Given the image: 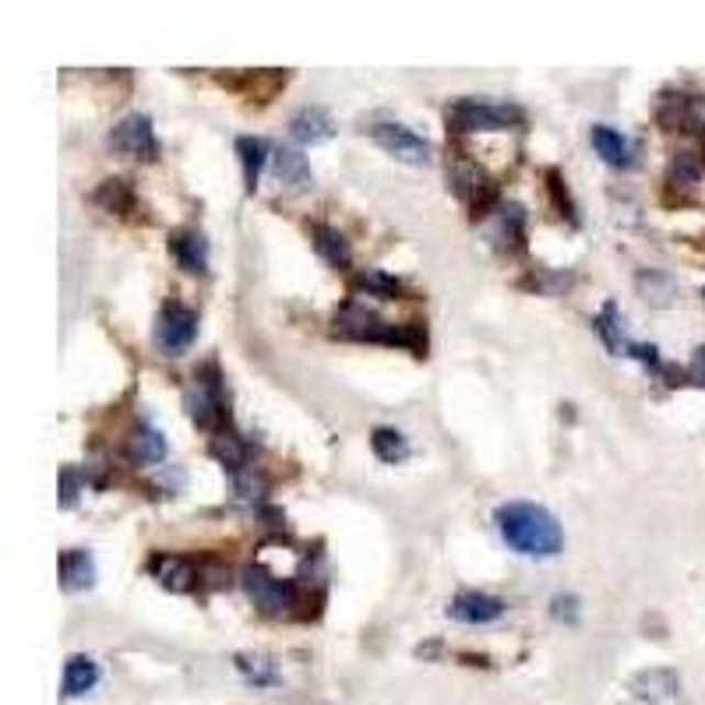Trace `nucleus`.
Wrapping results in <instances>:
<instances>
[{
	"instance_id": "nucleus-13",
	"label": "nucleus",
	"mask_w": 705,
	"mask_h": 705,
	"mask_svg": "<svg viewBox=\"0 0 705 705\" xmlns=\"http://www.w3.org/2000/svg\"><path fill=\"white\" fill-rule=\"evenodd\" d=\"M590 142L596 148V156L607 166H614V170H628V166L635 163V145L625 138V134L607 127V124H596L590 131Z\"/></svg>"
},
{
	"instance_id": "nucleus-11",
	"label": "nucleus",
	"mask_w": 705,
	"mask_h": 705,
	"mask_svg": "<svg viewBox=\"0 0 705 705\" xmlns=\"http://www.w3.org/2000/svg\"><path fill=\"white\" fill-rule=\"evenodd\" d=\"M657 116L667 127L702 131L705 127V96H663Z\"/></svg>"
},
{
	"instance_id": "nucleus-1",
	"label": "nucleus",
	"mask_w": 705,
	"mask_h": 705,
	"mask_svg": "<svg viewBox=\"0 0 705 705\" xmlns=\"http://www.w3.org/2000/svg\"><path fill=\"white\" fill-rule=\"evenodd\" d=\"M497 533L523 558H558L564 547V529L544 505L533 501H508L497 508Z\"/></svg>"
},
{
	"instance_id": "nucleus-26",
	"label": "nucleus",
	"mask_w": 705,
	"mask_h": 705,
	"mask_svg": "<svg viewBox=\"0 0 705 705\" xmlns=\"http://www.w3.org/2000/svg\"><path fill=\"white\" fill-rule=\"evenodd\" d=\"M96 205H103L107 212L127 215L134 209V191L127 180H107L103 188L96 191Z\"/></svg>"
},
{
	"instance_id": "nucleus-31",
	"label": "nucleus",
	"mask_w": 705,
	"mask_h": 705,
	"mask_svg": "<svg viewBox=\"0 0 705 705\" xmlns=\"http://www.w3.org/2000/svg\"><path fill=\"white\" fill-rule=\"evenodd\" d=\"M550 614H553V620H568V625H575L579 620V596H572V593L553 596Z\"/></svg>"
},
{
	"instance_id": "nucleus-16",
	"label": "nucleus",
	"mask_w": 705,
	"mask_h": 705,
	"mask_svg": "<svg viewBox=\"0 0 705 705\" xmlns=\"http://www.w3.org/2000/svg\"><path fill=\"white\" fill-rule=\"evenodd\" d=\"M60 585L67 593H86L96 585V561L89 550H64L60 553Z\"/></svg>"
},
{
	"instance_id": "nucleus-15",
	"label": "nucleus",
	"mask_w": 705,
	"mask_h": 705,
	"mask_svg": "<svg viewBox=\"0 0 705 705\" xmlns=\"http://www.w3.org/2000/svg\"><path fill=\"white\" fill-rule=\"evenodd\" d=\"M272 166H276V177L287 183L290 191H311L314 188V170L304 153L296 148H276L272 153Z\"/></svg>"
},
{
	"instance_id": "nucleus-3",
	"label": "nucleus",
	"mask_w": 705,
	"mask_h": 705,
	"mask_svg": "<svg viewBox=\"0 0 705 705\" xmlns=\"http://www.w3.org/2000/svg\"><path fill=\"white\" fill-rule=\"evenodd\" d=\"M240 582L250 603H255L265 617H282L290 614V607H296V585L290 579L272 575L265 564H247L240 572Z\"/></svg>"
},
{
	"instance_id": "nucleus-24",
	"label": "nucleus",
	"mask_w": 705,
	"mask_h": 705,
	"mask_svg": "<svg viewBox=\"0 0 705 705\" xmlns=\"http://www.w3.org/2000/svg\"><path fill=\"white\" fill-rule=\"evenodd\" d=\"M371 448H374V456H378L381 462H389V466H395V462H402V459H410V441L402 438L399 430H392V427H378V430L371 434Z\"/></svg>"
},
{
	"instance_id": "nucleus-25",
	"label": "nucleus",
	"mask_w": 705,
	"mask_h": 705,
	"mask_svg": "<svg viewBox=\"0 0 705 705\" xmlns=\"http://www.w3.org/2000/svg\"><path fill=\"white\" fill-rule=\"evenodd\" d=\"M237 670L244 674V681L255 684V687L279 684V670H276V663L268 660V657H250V652H240V657H237Z\"/></svg>"
},
{
	"instance_id": "nucleus-32",
	"label": "nucleus",
	"mask_w": 705,
	"mask_h": 705,
	"mask_svg": "<svg viewBox=\"0 0 705 705\" xmlns=\"http://www.w3.org/2000/svg\"><path fill=\"white\" fill-rule=\"evenodd\" d=\"M695 378L705 381V346L698 349V357H695Z\"/></svg>"
},
{
	"instance_id": "nucleus-12",
	"label": "nucleus",
	"mask_w": 705,
	"mask_h": 705,
	"mask_svg": "<svg viewBox=\"0 0 705 705\" xmlns=\"http://www.w3.org/2000/svg\"><path fill=\"white\" fill-rule=\"evenodd\" d=\"M170 250L177 265L191 276H205L209 272V240L201 230H177L170 233Z\"/></svg>"
},
{
	"instance_id": "nucleus-4",
	"label": "nucleus",
	"mask_w": 705,
	"mask_h": 705,
	"mask_svg": "<svg viewBox=\"0 0 705 705\" xmlns=\"http://www.w3.org/2000/svg\"><path fill=\"white\" fill-rule=\"evenodd\" d=\"M448 124L456 131H505L526 124V113L508 103H486V99H459L448 107Z\"/></svg>"
},
{
	"instance_id": "nucleus-29",
	"label": "nucleus",
	"mask_w": 705,
	"mask_h": 705,
	"mask_svg": "<svg viewBox=\"0 0 705 705\" xmlns=\"http://www.w3.org/2000/svg\"><path fill=\"white\" fill-rule=\"evenodd\" d=\"M78 491H81L78 469L75 466H64L60 469V508H75L78 505Z\"/></svg>"
},
{
	"instance_id": "nucleus-8",
	"label": "nucleus",
	"mask_w": 705,
	"mask_h": 705,
	"mask_svg": "<svg viewBox=\"0 0 705 705\" xmlns=\"http://www.w3.org/2000/svg\"><path fill=\"white\" fill-rule=\"evenodd\" d=\"M367 134L374 138V145H381L384 153L395 156L399 163H410V166H427L434 148L427 138H419L416 131H410L406 124H374L367 127Z\"/></svg>"
},
{
	"instance_id": "nucleus-5",
	"label": "nucleus",
	"mask_w": 705,
	"mask_h": 705,
	"mask_svg": "<svg viewBox=\"0 0 705 705\" xmlns=\"http://www.w3.org/2000/svg\"><path fill=\"white\" fill-rule=\"evenodd\" d=\"M153 339L166 357H180V352H188L198 339V314L188 304H180V300H170V304H163L156 317Z\"/></svg>"
},
{
	"instance_id": "nucleus-18",
	"label": "nucleus",
	"mask_w": 705,
	"mask_h": 705,
	"mask_svg": "<svg viewBox=\"0 0 705 705\" xmlns=\"http://www.w3.org/2000/svg\"><path fill=\"white\" fill-rule=\"evenodd\" d=\"M678 687H681V681L674 670H642L639 678H631V695L642 702H652V705L674 698Z\"/></svg>"
},
{
	"instance_id": "nucleus-27",
	"label": "nucleus",
	"mask_w": 705,
	"mask_h": 705,
	"mask_svg": "<svg viewBox=\"0 0 705 705\" xmlns=\"http://www.w3.org/2000/svg\"><path fill=\"white\" fill-rule=\"evenodd\" d=\"M352 287H357L360 293H367V296H381V300H395L402 293V282L378 272V268H367V272H360L357 279H352Z\"/></svg>"
},
{
	"instance_id": "nucleus-7",
	"label": "nucleus",
	"mask_w": 705,
	"mask_h": 705,
	"mask_svg": "<svg viewBox=\"0 0 705 705\" xmlns=\"http://www.w3.org/2000/svg\"><path fill=\"white\" fill-rule=\"evenodd\" d=\"M110 148L121 156L134 159H156L159 156V138L153 127V116L148 113H131L121 124L110 131Z\"/></svg>"
},
{
	"instance_id": "nucleus-21",
	"label": "nucleus",
	"mask_w": 705,
	"mask_h": 705,
	"mask_svg": "<svg viewBox=\"0 0 705 705\" xmlns=\"http://www.w3.org/2000/svg\"><path fill=\"white\" fill-rule=\"evenodd\" d=\"M311 240H314V250L322 255L332 268H349L352 265V250L346 244V237L339 230H332V226H311Z\"/></svg>"
},
{
	"instance_id": "nucleus-23",
	"label": "nucleus",
	"mask_w": 705,
	"mask_h": 705,
	"mask_svg": "<svg viewBox=\"0 0 705 705\" xmlns=\"http://www.w3.org/2000/svg\"><path fill=\"white\" fill-rule=\"evenodd\" d=\"M209 451H212V459L220 462L230 477L250 466V448H247V441H240L237 434H230V430L220 434V438H212Z\"/></svg>"
},
{
	"instance_id": "nucleus-19",
	"label": "nucleus",
	"mask_w": 705,
	"mask_h": 705,
	"mask_svg": "<svg viewBox=\"0 0 705 705\" xmlns=\"http://www.w3.org/2000/svg\"><path fill=\"white\" fill-rule=\"evenodd\" d=\"M127 459L134 466H153V462H163L166 459V438H163V430L156 427H134L131 430V438H127Z\"/></svg>"
},
{
	"instance_id": "nucleus-6",
	"label": "nucleus",
	"mask_w": 705,
	"mask_h": 705,
	"mask_svg": "<svg viewBox=\"0 0 705 705\" xmlns=\"http://www.w3.org/2000/svg\"><path fill=\"white\" fill-rule=\"evenodd\" d=\"M395 325L381 322V317L367 307V304H357V300H349L346 307H339L335 314V335H343V339H357V343H395Z\"/></svg>"
},
{
	"instance_id": "nucleus-14",
	"label": "nucleus",
	"mask_w": 705,
	"mask_h": 705,
	"mask_svg": "<svg viewBox=\"0 0 705 705\" xmlns=\"http://www.w3.org/2000/svg\"><path fill=\"white\" fill-rule=\"evenodd\" d=\"M290 134L300 145H322L335 134V121H332V113L325 107H304V110L293 113Z\"/></svg>"
},
{
	"instance_id": "nucleus-9",
	"label": "nucleus",
	"mask_w": 705,
	"mask_h": 705,
	"mask_svg": "<svg viewBox=\"0 0 705 705\" xmlns=\"http://www.w3.org/2000/svg\"><path fill=\"white\" fill-rule=\"evenodd\" d=\"M148 572L170 593H191L198 585V568L188 558H180V553H156L148 561Z\"/></svg>"
},
{
	"instance_id": "nucleus-20",
	"label": "nucleus",
	"mask_w": 705,
	"mask_h": 705,
	"mask_svg": "<svg viewBox=\"0 0 705 705\" xmlns=\"http://www.w3.org/2000/svg\"><path fill=\"white\" fill-rule=\"evenodd\" d=\"M268 153H272V145H268L265 138H237V156H240V166H244L247 194L258 191V180H261V170L268 163Z\"/></svg>"
},
{
	"instance_id": "nucleus-2",
	"label": "nucleus",
	"mask_w": 705,
	"mask_h": 705,
	"mask_svg": "<svg viewBox=\"0 0 705 705\" xmlns=\"http://www.w3.org/2000/svg\"><path fill=\"white\" fill-rule=\"evenodd\" d=\"M183 402H188V413L194 419V427L215 434V438L230 430V406H226L223 378L212 363L205 367V371L194 374V384L188 389V395H183Z\"/></svg>"
},
{
	"instance_id": "nucleus-30",
	"label": "nucleus",
	"mask_w": 705,
	"mask_h": 705,
	"mask_svg": "<svg viewBox=\"0 0 705 705\" xmlns=\"http://www.w3.org/2000/svg\"><path fill=\"white\" fill-rule=\"evenodd\" d=\"M670 174H674L681 183H695L702 177V163L695 159V153H678L674 166H670Z\"/></svg>"
},
{
	"instance_id": "nucleus-22",
	"label": "nucleus",
	"mask_w": 705,
	"mask_h": 705,
	"mask_svg": "<svg viewBox=\"0 0 705 705\" xmlns=\"http://www.w3.org/2000/svg\"><path fill=\"white\" fill-rule=\"evenodd\" d=\"M99 684V667L92 657H71L64 667V695L67 698H81L86 692H92V687Z\"/></svg>"
},
{
	"instance_id": "nucleus-28",
	"label": "nucleus",
	"mask_w": 705,
	"mask_h": 705,
	"mask_svg": "<svg viewBox=\"0 0 705 705\" xmlns=\"http://www.w3.org/2000/svg\"><path fill=\"white\" fill-rule=\"evenodd\" d=\"M233 491H237L244 501H261L268 491V480H265L261 469L250 462L247 469H240V473H233Z\"/></svg>"
},
{
	"instance_id": "nucleus-17",
	"label": "nucleus",
	"mask_w": 705,
	"mask_h": 705,
	"mask_svg": "<svg viewBox=\"0 0 705 705\" xmlns=\"http://www.w3.org/2000/svg\"><path fill=\"white\" fill-rule=\"evenodd\" d=\"M451 180V191H456L462 201H473V205L486 209L494 201V188H491V180H486L477 166H469V163H459L456 170L448 174Z\"/></svg>"
},
{
	"instance_id": "nucleus-10",
	"label": "nucleus",
	"mask_w": 705,
	"mask_h": 705,
	"mask_svg": "<svg viewBox=\"0 0 705 705\" xmlns=\"http://www.w3.org/2000/svg\"><path fill=\"white\" fill-rule=\"evenodd\" d=\"M505 614V603L491 593H459L456 600L448 603V617H456L459 625H491Z\"/></svg>"
}]
</instances>
